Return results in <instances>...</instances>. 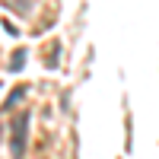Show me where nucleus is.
I'll list each match as a JSON object with an SVG mask.
<instances>
[{
	"label": "nucleus",
	"mask_w": 159,
	"mask_h": 159,
	"mask_svg": "<svg viewBox=\"0 0 159 159\" xmlns=\"http://www.w3.org/2000/svg\"><path fill=\"white\" fill-rule=\"evenodd\" d=\"M29 124H32V111H16L10 121V156L22 159L25 156V140H29Z\"/></svg>",
	"instance_id": "obj_1"
},
{
	"label": "nucleus",
	"mask_w": 159,
	"mask_h": 159,
	"mask_svg": "<svg viewBox=\"0 0 159 159\" xmlns=\"http://www.w3.org/2000/svg\"><path fill=\"white\" fill-rule=\"evenodd\" d=\"M25 61H29V51H25V48H16V51H13V54H10V64H7V73H22Z\"/></svg>",
	"instance_id": "obj_2"
},
{
	"label": "nucleus",
	"mask_w": 159,
	"mask_h": 159,
	"mask_svg": "<svg viewBox=\"0 0 159 159\" xmlns=\"http://www.w3.org/2000/svg\"><path fill=\"white\" fill-rule=\"evenodd\" d=\"M25 96H29V86H16V89H10V92H7V105H3V111H13Z\"/></svg>",
	"instance_id": "obj_3"
},
{
	"label": "nucleus",
	"mask_w": 159,
	"mask_h": 159,
	"mask_svg": "<svg viewBox=\"0 0 159 159\" xmlns=\"http://www.w3.org/2000/svg\"><path fill=\"white\" fill-rule=\"evenodd\" d=\"M3 29H7V35H19V29H16V22H10V19H3Z\"/></svg>",
	"instance_id": "obj_4"
},
{
	"label": "nucleus",
	"mask_w": 159,
	"mask_h": 159,
	"mask_svg": "<svg viewBox=\"0 0 159 159\" xmlns=\"http://www.w3.org/2000/svg\"><path fill=\"white\" fill-rule=\"evenodd\" d=\"M0 134H3V127H0Z\"/></svg>",
	"instance_id": "obj_5"
},
{
	"label": "nucleus",
	"mask_w": 159,
	"mask_h": 159,
	"mask_svg": "<svg viewBox=\"0 0 159 159\" xmlns=\"http://www.w3.org/2000/svg\"><path fill=\"white\" fill-rule=\"evenodd\" d=\"M0 86H3V83H0Z\"/></svg>",
	"instance_id": "obj_6"
}]
</instances>
